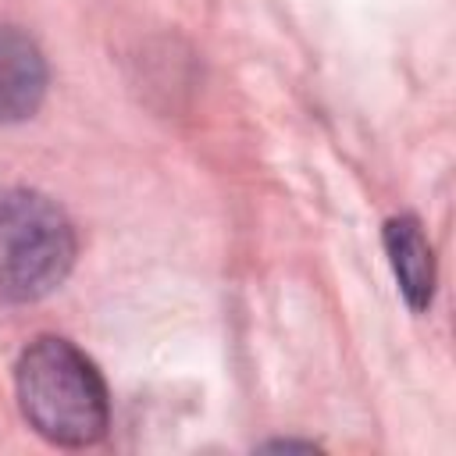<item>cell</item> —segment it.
<instances>
[{"label": "cell", "instance_id": "1", "mask_svg": "<svg viewBox=\"0 0 456 456\" xmlns=\"http://www.w3.org/2000/svg\"><path fill=\"white\" fill-rule=\"evenodd\" d=\"M18 403L25 420L53 445H93L110 424V399L93 360L68 338L43 335L18 360Z\"/></svg>", "mask_w": 456, "mask_h": 456}, {"label": "cell", "instance_id": "2", "mask_svg": "<svg viewBox=\"0 0 456 456\" xmlns=\"http://www.w3.org/2000/svg\"><path fill=\"white\" fill-rule=\"evenodd\" d=\"M75 264V228L32 189L0 192V299L32 303L53 292Z\"/></svg>", "mask_w": 456, "mask_h": 456}, {"label": "cell", "instance_id": "3", "mask_svg": "<svg viewBox=\"0 0 456 456\" xmlns=\"http://www.w3.org/2000/svg\"><path fill=\"white\" fill-rule=\"evenodd\" d=\"M46 96V61L14 25H0V125L25 121Z\"/></svg>", "mask_w": 456, "mask_h": 456}, {"label": "cell", "instance_id": "4", "mask_svg": "<svg viewBox=\"0 0 456 456\" xmlns=\"http://www.w3.org/2000/svg\"><path fill=\"white\" fill-rule=\"evenodd\" d=\"M385 253L392 260L399 292L413 310H428L435 296V253L417 224V217L399 214L385 224Z\"/></svg>", "mask_w": 456, "mask_h": 456}]
</instances>
